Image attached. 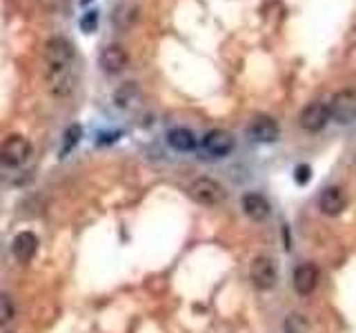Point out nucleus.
Here are the masks:
<instances>
[{
	"label": "nucleus",
	"mask_w": 356,
	"mask_h": 333,
	"mask_svg": "<svg viewBox=\"0 0 356 333\" xmlns=\"http://www.w3.org/2000/svg\"><path fill=\"white\" fill-rule=\"evenodd\" d=\"M42 76L54 98H67L78 87V53L70 38L51 36L42 47Z\"/></svg>",
	"instance_id": "f257e3e1"
},
{
	"label": "nucleus",
	"mask_w": 356,
	"mask_h": 333,
	"mask_svg": "<svg viewBox=\"0 0 356 333\" xmlns=\"http://www.w3.org/2000/svg\"><path fill=\"white\" fill-rule=\"evenodd\" d=\"M330 120H332L330 105L321 103V100H314V103H309L307 107H303V111H300L298 125L307 133H318V131H323L327 127Z\"/></svg>",
	"instance_id": "39448f33"
},
{
	"label": "nucleus",
	"mask_w": 356,
	"mask_h": 333,
	"mask_svg": "<svg viewBox=\"0 0 356 333\" xmlns=\"http://www.w3.org/2000/svg\"><path fill=\"white\" fill-rule=\"evenodd\" d=\"M87 3H89V0H83V5H87Z\"/></svg>",
	"instance_id": "4be33fe9"
},
{
	"label": "nucleus",
	"mask_w": 356,
	"mask_h": 333,
	"mask_svg": "<svg viewBox=\"0 0 356 333\" xmlns=\"http://www.w3.org/2000/svg\"><path fill=\"white\" fill-rule=\"evenodd\" d=\"M81 138H83V127L81 125H72V127L65 129V133H63V147H60L63 158L76 147L78 142H81Z\"/></svg>",
	"instance_id": "dca6fc26"
},
{
	"label": "nucleus",
	"mask_w": 356,
	"mask_h": 333,
	"mask_svg": "<svg viewBox=\"0 0 356 333\" xmlns=\"http://www.w3.org/2000/svg\"><path fill=\"white\" fill-rule=\"evenodd\" d=\"M16 318V305L7 293H0V329L9 327Z\"/></svg>",
	"instance_id": "f3484780"
},
{
	"label": "nucleus",
	"mask_w": 356,
	"mask_h": 333,
	"mask_svg": "<svg viewBox=\"0 0 356 333\" xmlns=\"http://www.w3.org/2000/svg\"><path fill=\"white\" fill-rule=\"evenodd\" d=\"M140 103V87L138 83H122L114 92V105L118 109H134Z\"/></svg>",
	"instance_id": "2eb2a0df"
},
{
	"label": "nucleus",
	"mask_w": 356,
	"mask_h": 333,
	"mask_svg": "<svg viewBox=\"0 0 356 333\" xmlns=\"http://www.w3.org/2000/svg\"><path fill=\"white\" fill-rule=\"evenodd\" d=\"M283 333H309V322L303 314H289L283 322Z\"/></svg>",
	"instance_id": "a211bd4d"
},
{
	"label": "nucleus",
	"mask_w": 356,
	"mask_h": 333,
	"mask_svg": "<svg viewBox=\"0 0 356 333\" xmlns=\"http://www.w3.org/2000/svg\"><path fill=\"white\" fill-rule=\"evenodd\" d=\"M31 158V142L20 136V133H11L0 144V164L7 169H18Z\"/></svg>",
	"instance_id": "f03ea898"
},
{
	"label": "nucleus",
	"mask_w": 356,
	"mask_h": 333,
	"mask_svg": "<svg viewBox=\"0 0 356 333\" xmlns=\"http://www.w3.org/2000/svg\"><path fill=\"white\" fill-rule=\"evenodd\" d=\"M129 65V53L127 49L118 42L105 44L98 53V67L109 76H116L120 71H125Z\"/></svg>",
	"instance_id": "6e6552de"
},
{
	"label": "nucleus",
	"mask_w": 356,
	"mask_h": 333,
	"mask_svg": "<svg viewBox=\"0 0 356 333\" xmlns=\"http://www.w3.org/2000/svg\"><path fill=\"white\" fill-rule=\"evenodd\" d=\"M241 209L243 214L248 216L252 222H263L270 218V211H272V205L267 203V198L259 191H250L241 198Z\"/></svg>",
	"instance_id": "ddd939ff"
},
{
	"label": "nucleus",
	"mask_w": 356,
	"mask_h": 333,
	"mask_svg": "<svg viewBox=\"0 0 356 333\" xmlns=\"http://www.w3.org/2000/svg\"><path fill=\"white\" fill-rule=\"evenodd\" d=\"M96 27H98V11L92 9V11H87V14L81 18V29H83L85 33H94Z\"/></svg>",
	"instance_id": "6ab92c4d"
},
{
	"label": "nucleus",
	"mask_w": 356,
	"mask_h": 333,
	"mask_svg": "<svg viewBox=\"0 0 356 333\" xmlns=\"http://www.w3.org/2000/svg\"><path fill=\"white\" fill-rule=\"evenodd\" d=\"M200 147L211 158H227L234 151V147H236V140H234V136L227 129H211L203 136Z\"/></svg>",
	"instance_id": "0eeeda50"
},
{
	"label": "nucleus",
	"mask_w": 356,
	"mask_h": 333,
	"mask_svg": "<svg viewBox=\"0 0 356 333\" xmlns=\"http://www.w3.org/2000/svg\"><path fill=\"white\" fill-rule=\"evenodd\" d=\"M248 136L254 142H261V144H272L281 138V127L278 122L270 116H259L252 120V125L248 127Z\"/></svg>",
	"instance_id": "1a4fd4ad"
},
{
	"label": "nucleus",
	"mask_w": 356,
	"mask_h": 333,
	"mask_svg": "<svg viewBox=\"0 0 356 333\" xmlns=\"http://www.w3.org/2000/svg\"><path fill=\"white\" fill-rule=\"evenodd\" d=\"M38 251V238L36 233L31 231H20L14 236L11 240V255H14V260L20 262V264H27L33 260V255Z\"/></svg>",
	"instance_id": "f8f14e48"
},
{
	"label": "nucleus",
	"mask_w": 356,
	"mask_h": 333,
	"mask_svg": "<svg viewBox=\"0 0 356 333\" xmlns=\"http://www.w3.org/2000/svg\"><path fill=\"white\" fill-rule=\"evenodd\" d=\"M189 196L194 198L196 205L203 207H218L227 200V189L214 178H196L189 185Z\"/></svg>",
	"instance_id": "7ed1b4c3"
},
{
	"label": "nucleus",
	"mask_w": 356,
	"mask_h": 333,
	"mask_svg": "<svg viewBox=\"0 0 356 333\" xmlns=\"http://www.w3.org/2000/svg\"><path fill=\"white\" fill-rule=\"evenodd\" d=\"M330 114L332 120L339 125H350L352 120H356V92L354 89H343L337 92L330 100Z\"/></svg>",
	"instance_id": "423d86ee"
},
{
	"label": "nucleus",
	"mask_w": 356,
	"mask_h": 333,
	"mask_svg": "<svg viewBox=\"0 0 356 333\" xmlns=\"http://www.w3.org/2000/svg\"><path fill=\"white\" fill-rule=\"evenodd\" d=\"M167 144L178 153H189L196 149V136L185 127H174L167 131Z\"/></svg>",
	"instance_id": "4468645a"
},
{
	"label": "nucleus",
	"mask_w": 356,
	"mask_h": 333,
	"mask_svg": "<svg viewBox=\"0 0 356 333\" xmlns=\"http://www.w3.org/2000/svg\"><path fill=\"white\" fill-rule=\"evenodd\" d=\"M292 284H294V291L298 296L307 298L318 284V266L314 262H300L294 269Z\"/></svg>",
	"instance_id": "9d476101"
},
{
	"label": "nucleus",
	"mask_w": 356,
	"mask_h": 333,
	"mask_svg": "<svg viewBox=\"0 0 356 333\" xmlns=\"http://www.w3.org/2000/svg\"><path fill=\"white\" fill-rule=\"evenodd\" d=\"M309 178H312V169H309L307 164H298L296 169H294V180H296V185H307Z\"/></svg>",
	"instance_id": "412c9836"
},
{
	"label": "nucleus",
	"mask_w": 356,
	"mask_h": 333,
	"mask_svg": "<svg viewBox=\"0 0 356 333\" xmlns=\"http://www.w3.org/2000/svg\"><path fill=\"white\" fill-rule=\"evenodd\" d=\"M67 3H70V0H38V5L44 11H49V14H60V11H65Z\"/></svg>",
	"instance_id": "aec40b11"
},
{
	"label": "nucleus",
	"mask_w": 356,
	"mask_h": 333,
	"mask_svg": "<svg viewBox=\"0 0 356 333\" xmlns=\"http://www.w3.org/2000/svg\"><path fill=\"white\" fill-rule=\"evenodd\" d=\"M345 207H348V196H345V191L341 187H327V189H323L321 196H318V209H321V214L323 216H341Z\"/></svg>",
	"instance_id": "9b49d317"
},
{
	"label": "nucleus",
	"mask_w": 356,
	"mask_h": 333,
	"mask_svg": "<svg viewBox=\"0 0 356 333\" xmlns=\"http://www.w3.org/2000/svg\"><path fill=\"white\" fill-rule=\"evenodd\" d=\"M250 280L259 291H270L278 282V269L276 262L270 255H256L250 264Z\"/></svg>",
	"instance_id": "20e7f679"
}]
</instances>
